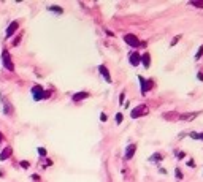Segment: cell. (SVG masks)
<instances>
[{
    "mask_svg": "<svg viewBox=\"0 0 203 182\" xmlns=\"http://www.w3.org/2000/svg\"><path fill=\"white\" fill-rule=\"evenodd\" d=\"M32 95H33L35 102H40V100L48 98V97L51 95V92H49V90L45 92V89H43L42 86H33V89H32Z\"/></svg>",
    "mask_w": 203,
    "mask_h": 182,
    "instance_id": "1",
    "label": "cell"
},
{
    "mask_svg": "<svg viewBox=\"0 0 203 182\" xmlns=\"http://www.w3.org/2000/svg\"><path fill=\"white\" fill-rule=\"evenodd\" d=\"M148 113H149V109H148L146 105H138L137 108L132 109L130 117H132V119H138V117H141V116H146Z\"/></svg>",
    "mask_w": 203,
    "mask_h": 182,
    "instance_id": "2",
    "label": "cell"
},
{
    "mask_svg": "<svg viewBox=\"0 0 203 182\" xmlns=\"http://www.w3.org/2000/svg\"><path fill=\"white\" fill-rule=\"evenodd\" d=\"M2 60H3V67H5L7 70H10V72H13V70H15V63H13L11 55H10V52H8L7 49L2 51Z\"/></svg>",
    "mask_w": 203,
    "mask_h": 182,
    "instance_id": "3",
    "label": "cell"
},
{
    "mask_svg": "<svg viewBox=\"0 0 203 182\" xmlns=\"http://www.w3.org/2000/svg\"><path fill=\"white\" fill-rule=\"evenodd\" d=\"M124 41H126L129 46H132V48H138V46L141 45L140 38H138L137 35H133V33H127V35L124 37Z\"/></svg>",
    "mask_w": 203,
    "mask_h": 182,
    "instance_id": "4",
    "label": "cell"
},
{
    "mask_svg": "<svg viewBox=\"0 0 203 182\" xmlns=\"http://www.w3.org/2000/svg\"><path fill=\"white\" fill-rule=\"evenodd\" d=\"M129 62H130L133 67H138V65L141 63V54H140L138 51L130 52V55H129Z\"/></svg>",
    "mask_w": 203,
    "mask_h": 182,
    "instance_id": "5",
    "label": "cell"
},
{
    "mask_svg": "<svg viewBox=\"0 0 203 182\" xmlns=\"http://www.w3.org/2000/svg\"><path fill=\"white\" fill-rule=\"evenodd\" d=\"M0 100H2V106H3V114H5V116H11V114H13V106H11V103L5 98V97H0Z\"/></svg>",
    "mask_w": 203,
    "mask_h": 182,
    "instance_id": "6",
    "label": "cell"
},
{
    "mask_svg": "<svg viewBox=\"0 0 203 182\" xmlns=\"http://www.w3.org/2000/svg\"><path fill=\"white\" fill-rule=\"evenodd\" d=\"M138 81H140V84H141V93H143V95H146V92L151 89L152 82H151V81H146L143 76H138Z\"/></svg>",
    "mask_w": 203,
    "mask_h": 182,
    "instance_id": "7",
    "label": "cell"
},
{
    "mask_svg": "<svg viewBox=\"0 0 203 182\" xmlns=\"http://www.w3.org/2000/svg\"><path fill=\"white\" fill-rule=\"evenodd\" d=\"M99 72H100V75L103 76V79H105L106 82H111V81H113L110 72H108V68H106L105 65H99Z\"/></svg>",
    "mask_w": 203,
    "mask_h": 182,
    "instance_id": "8",
    "label": "cell"
},
{
    "mask_svg": "<svg viewBox=\"0 0 203 182\" xmlns=\"http://www.w3.org/2000/svg\"><path fill=\"white\" fill-rule=\"evenodd\" d=\"M135 150H137V144H129L127 149H126V155H124V158H126V160H130V158L135 155Z\"/></svg>",
    "mask_w": 203,
    "mask_h": 182,
    "instance_id": "9",
    "label": "cell"
},
{
    "mask_svg": "<svg viewBox=\"0 0 203 182\" xmlns=\"http://www.w3.org/2000/svg\"><path fill=\"white\" fill-rule=\"evenodd\" d=\"M18 27H19V22L18 21H13L10 25H8V29H7V38H10L13 33H15L18 30Z\"/></svg>",
    "mask_w": 203,
    "mask_h": 182,
    "instance_id": "10",
    "label": "cell"
},
{
    "mask_svg": "<svg viewBox=\"0 0 203 182\" xmlns=\"http://www.w3.org/2000/svg\"><path fill=\"white\" fill-rule=\"evenodd\" d=\"M141 63L144 68H149V65H151V54L149 52H144L141 55Z\"/></svg>",
    "mask_w": 203,
    "mask_h": 182,
    "instance_id": "11",
    "label": "cell"
},
{
    "mask_svg": "<svg viewBox=\"0 0 203 182\" xmlns=\"http://www.w3.org/2000/svg\"><path fill=\"white\" fill-rule=\"evenodd\" d=\"M90 93L89 92H78L73 95V102H81V100H84V98H89Z\"/></svg>",
    "mask_w": 203,
    "mask_h": 182,
    "instance_id": "12",
    "label": "cell"
},
{
    "mask_svg": "<svg viewBox=\"0 0 203 182\" xmlns=\"http://www.w3.org/2000/svg\"><path fill=\"white\" fill-rule=\"evenodd\" d=\"M11 154H13V149H11V147H5L3 152L0 154V162H3V160L10 158V157H11Z\"/></svg>",
    "mask_w": 203,
    "mask_h": 182,
    "instance_id": "13",
    "label": "cell"
},
{
    "mask_svg": "<svg viewBox=\"0 0 203 182\" xmlns=\"http://www.w3.org/2000/svg\"><path fill=\"white\" fill-rule=\"evenodd\" d=\"M198 114L197 113H189V114H184V116H179V119L181 120H192V119H195Z\"/></svg>",
    "mask_w": 203,
    "mask_h": 182,
    "instance_id": "14",
    "label": "cell"
},
{
    "mask_svg": "<svg viewBox=\"0 0 203 182\" xmlns=\"http://www.w3.org/2000/svg\"><path fill=\"white\" fill-rule=\"evenodd\" d=\"M189 136H191L192 139H198V141H203V133H200V132H191V133H189Z\"/></svg>",
    "mask_w": 203,
    "mask_h": 182,
    "instance_id": "15",
    "label": "cell"
},
{
    "mask_svg": "<svg viewBox=\"0 0 203 182\" xmlns=\"http://www.w3.org/2000/svg\"><path fill=\"white\" fill-rule=\"evenodd\" d=\"M48 10H49V11H54L56 15H62V13H64V10H62L60 6H56V5H49Z\"/></svg>",
    "mask_w": 203,
    "mask_h": 182,
    "instance_id": "16",
    "label": "cell"
},
{
    "mask_svg": "<svg viewBox=\"0 0 203 182\" xmlns=\"http://www.w3.org/2000/svg\"><path fill=\"white\" fill-rule=\"evenodd\" d=\"M149 160H151V162H160V160H162V155H160V154H154Z\"/></svg>",
    "mask_w": 203,
    "mask_h": 182,
    "instance_id": "17",
    "label": "cell"
},
{
    "mask_svg": "<svg viewBox=\"0 0 203 182\" xmlns=\"http://www.w3.org/2000/svg\"><path fill=\"white\" fill-rule=\"evenodd\" d=\"M201 55H203V45L198 48V51H197V54H195V60H198V59L201 57Z\"/></svg>",
    "mask_w": 203,
    "mask_h": 182,
    "instance_id": "18",
    "label": "cell"
},
{
    "mask_svg": "<svg viewBox=\"0 0 203 182\" xmlns=\"http://www.w3.org/2000/svg\"><path fill=\"white\" fill-rule=\"evenodd\" d=\"M38 154H40V157H46V149L45 147H38Z\"/></svg>",
    "mask_w": 203,
    "mask_h": 182,
    "instance_id": "19",
    "label": "cell"
},
{
    "mask_svg": "<svg viewBox=\"0 0 203 182\" xmlns=\"http://www.w3.org/2000/svg\"><path fill=\"white\" fill-rule=\"evenodd\" d=\"M174 176H176V179H183V173H181L179 168H176V170H174Z\"/></svg>",
    "mask_w": 203,
    "mask_h": 182,
    "instance_id": "20",
    "label": "cell"
},
{
    "mask_svg": "<svg viewBox=\"0 0 203 182\" xmlns=\"http://www.w3.org/2000/svg\"><path fill=\"white\" fill-rule=\"evenodd\" d=\"M19 165H21V168H24V170H27V168L30 166V163H29V162H25V160H22Z\"/></svg>",
    "mask_w": 203,
    "mask_h": 182,
    "instance_id": "21",
    "label": "cell"
},
{
    "mask_svg": "<svg viewBox=\"0 0 203 182\" xmlns=\"http://www.w3.org/2000/svg\"><path fill=\"white\" fill-rule=\"evenodd\" d=\"M121 122H122V114H121V113H117V114H116V124L119 125Z\"/></svg>",
    "mask_w": 203,
    "mask_h": 182,
    "instance_id": "22",
    "label": "cell"
},
{
    "mask_svg": "<svg viewBox=\"0 0 203 182\" xmlns=\"http://www.w3.org/2000/svg\"><path fill=\"white\" fill-rule=\"evenodd\" d=\"M192 6H197V8H203V2H191Z\"/></svg>",
    "mask_w": 203,
    "mask_h": 182,
    "instance_id": "23",
    "label": "cell"
},
{
    "mask_svg": "<svg viewBox=\"0 0 203 182\" xmlns=\"http://www.w3.org/2000/svg\"><path fill=\"white\" fill-rule=\"evenodd\" d=\"M124 98H126V93L121 92V95H119V103H121V105H124Z\"/></svg>",
    "mask_w": 203,
    "mask_h": 182,
    "instance_id": "24",
    "label": "cell"
},
{
    "mask_svg": "<svg viewBox=\"0 0 203 182\" xmlns=\"http://www.w3.org/2000/svg\"><path fill=\"white\" fill-rule=\"evenodd\" d=\"M184 155H186L184 152H181V150H176V157H178V158H184Z\"/></svg>",
    "mask_w": 203,
    "mask_h": 182,
    "instance_id": "25",
    "label": "cell"
},
{
    "mask_svg": "<svg viewBox=\"0 0 203 182\" xmlns=\"http://www.w3.org/2000/svg\"><path fill=\"white\" fill-rule=\"evenodd\" d=\"M179 38H181V35H178V37H174V40L171 41V46H174V45H176V43H178V41H179Z\"/></svg>",
    "mask_w": 203,
    "mask_h": 182,
    "instance_id": "26",
    "label": "cell"
},
{
    "mask_svg": "<svg viewBox=\"0 0 203 182\" xmlns=\"http://www.w3.org/2000/svg\"><path fill=\"white\" fill-rule=\"evenodd\" d=\"M187 165H189V166H191V168H194V166H195V163H194V160H189V162H187Z\"/></svg>",
    "mask_w": 203,
    "mask_h": 182,
    "instance_id": "27",
    "label": "cell"
},
{
    "mask_svg": "<svg viewBox=\"0 0 203 182\" xmlns=\"http://www.w3.org/2000/svg\"><path fill=\"white\" fill-rule=\"evenodd\" d=\"M100 120H102V122H106V116H105V114H100Z\"/></svg>",
    "mask_w": 203,
    "mask_h": 182,
    "instance_id": "28",
    "label": "cell"
},
{
    "mask_svg": "<svg viewBox=\"0 0 203 182\" xmlns=\"http://www.w3.org/2000/svg\"><path fill=\"white\" fill-rule=\"evenodd\" d=\"M197 78H198L200 81H203V73H198V75H197Z\"/></svg>",
    "mask_w": 203,
    "mask_h": 182,
    "instance_id": "29",
    "label": "cell"
},
{
    "mask_svg": "<svg viewBox=\"0 0 203 182\" xmlns=\"http://www.w3.org/2000/svg\"><path fill=\"white\" fill-rule=\"evenodd\" d=\"M0 141H3V133L0 132Z\"/></svg>",
    "mask_w": 203,
    "mask_h": 182,
    "instance_id": "30",
    "label": "cell"
}]
</instances>
